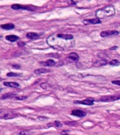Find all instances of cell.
Masks as SVG:
<instances>
[{"instance_id":"20","label":"cell","mask_w":120,"mask_h":135,"mask_svg":"<svg viewBox=\"0 0 120 135\" xmlns=\"http://www.w3.org/2000/svg\"><path fill=\"white\" fill-rule=\"evenodd\" d=\"M18 135H30V132H29L28 131H22V132H20Z\"/></svg>"},{"instance_id":"22","label":"cell","mask_w":120,"mask_h":135,"mask_svg":"<svg viewBox=\"0 0 120 135\" xmlns=\"http://www.w3.org/2000/svg\"><path fill=\"white\" fill-rule=\"evenodd\" d=\"M111 83H112V84H116V85L120 86V80H115V81H112Z\"/></svg>"},{"instance_id":"24","label":"cell","mask_w":120,"mask_h":135,"mask_svg":"<svg viewBox=\"0 0 120 135\" xmlns=\"http://www.w3.org/2000/svg\"><path fill=\"white\" fill-rule=\"evenodd\" d=\"M18 46H19V47H21V46H25V43H24V42H21V43H20V42H18Z\"/></svg>"},{"instance_id":"11","label":"cell","mask_w":120,"mask_h":135,"mask_svg":"<svg viewBox=\"0 0 120 135\" xmlns=\"http://www.w3.org/2000/svg\"><path fill=\"white\" fill-rule=\"evenodd\" d=\"M40 34L36 33V32H27L26 33V37L30 40H36V39L40 38Z\"/></svg>"},{"instance_id":"14","label":"cell","mask_w":120,"mask_h":135,"mask_svg":"<svg viewBox=\"0 0 120 135\" xmlns=\"http://www.w3.org/2000/svg\"><path fill=\"white\" fill-rule=\"evenodd\" d=\"M1 27L5 30H12L15 27V26L13 24H5V25H2Z\"/></svg>"},{"instance_id":"25","label":"cell","mask_w":120,"mask_h":135,"mask_svg":"<svg viewBox=\"0 0 120 135\" xmlns=\"http://www.w3.org/2000/svg\"><path fill=\"white\" fill-rule=\"evenodd\" d=\"M68 132V131H64V132H62V134H64V135H69L67 133Z\"/></svg>"},{"instance_id":"8","label":"cell","mask_w":120,"mask_h":135,"mask_svg":"<svg viewBox=\"0 0 120 135\" xmlns=\"http://www.w3.org/2000/svg\"><path fill=\"white\" fill-rule=\"evenodd\" d=\"M71 114H72V115H74V116L79 117V118H82V117H84L86 115L85 112L82 111V110H72Z\"/></svg>"},{"instance_id":"5","label":"cell","mask_w":120,"mask_h":135,"mask_svg":"<svg viewBox=\"0 0 120 135\" xmlns=\"http://www.w3.org/2000/svg\"><path fill=\"white\" fill-rule=\"evenodd\" d=\"M120 99V94L115 96H107V97H103L100 98V101L102 102H111V101H116V100Z\"/></svg>"},{"instance_id":"6","label":"cell","mask_w":120,"mask_h":135,"mask_svg":"<svg viewBox=\"0 0 120 135\" xmlns=\"http://www.w3.org/2000/svg\"><path fill=\"white\" fill-rule=\"evenodd\" d=\"M119 34L118 31H103L100 33L102 37H109V36H113V35H117Z\"/></svg>"},{"instance_id":"21","label":"cell","mask_w":120,"mask_h":135,"mask_svg":"<svg viewBox=\"0 0 120 135\" xmlns=\"http://www.w3.org/2000/svg\"><path fill=\"white\" fill-rule=\"evenodd\" d=\"M19 75V74H17V73H8L7 74V76H18Z\"/></svg>"},{"instance_id":"9","label":"cell","mask_w":120,"mask_h":135,"mask_svg":"<svg viewBox=\"0 0 120 135\" xmlns=\"http://www.w3.org/2000/svg\"><path fill=\"white\" fill-rule=\"evenodd\" d=\"M4 84H5V86H6V87H10V88H17V89H18V88L20 87V85L18 84V83H14V82H5Z\"/></svg>"},{"instance_id":"18","label":"cell","mask_w":120,"mask_h":135,"mask_svg":"<svg viewBox=\"0 0 120 135\" xmlns=\"http://www.w3.org/2000/svg\"><path fill=\"white\" fill-rule=\"evenodd\" d=\"M105 64H107V61L106 60H101V61H96V63L94 64V66H103V65H105Z\"/></svg>"},{"instance_id":"23","label":"cell","mask_w":120,"mask_h":135,"mask_svg":"<svg viewBox=\"0 0 120 135\" xmlns=\"http://www.w3.org/2000/svg\"><path fill=\"white\" fill-rule=\"evenodd\" d=\"M53 124H54V126H57V127H61V124L59 121H55L54 123H53Z\"/></svg>"},{"instance_id":"3","label":"cell","mask_w":120,"mask_h":135,"mask_svg":"<svg viewBox=\"0 0 120 135\" xmlns=\"http://www.w3.org/2000/svg\"><path fill=\"white\" fill-rule=\"evenodd\" d=\"M18 116L17 113H15L12 110H0V118L2 119H12Z\"/></svg>"},{"instance_id":"16","label":"cell","mask_w":120,"mask_h":135,"mask_svg":"<svg viewBox=\"0 0 120 135\" xmlns=\"http://www.w3.org/2000/svg\"><path fill=\"white\" fill-rule=\"evenodd\" d=\"M50 72V70H47V69H36L34 71L35 74L37 75H40V74H45V73H48Z\"/></svg>"},{"instance_id":"4","label":"cell","mask_w":120,"mask_h":135,"mask_svg":"<svg viewBox=\"0 0 120 135\" xmlns=\"http://www.w3.org/2000/svg\"><path fill=\"white\" fill-rule=\"evenodd\" d=\"M12 8L14 10H26V11H34V10H36V7H34L32 5H18V4L12 5Z\"/></svg>"},{"instance_id":"19","label":"cell","mask_w":120,"mask_h":135,"mask_svg":"<svg viewBox=\"0 0 120 135\" xmlns=\"http://www.w3.org/2000/svg\"><path fill=\"white\" fill-rule=\"evenodd\" d=\"M110 64H111V66H118V65L120 64V62L118 60H112L111 62H110Z\"/></svg>"},{"instance_id":"1","label":"cell","mask_w":120,"mask_h":135,"mask_svg":"<svg viewBox=\"0 0 120 135\" xmlns=\"http://www.w3.org/2000/svg\"><path fill=\"white\" fill-rule=\"evenodd\" d=\"M47 42L51 48L67 50L74 45V37L71 34H53L47 37Z\"/></svg>"},{"instance_id":"10","label":"cell","mask_w":120,"mask_h":135,"mask_svg":"<svg viewBox=\"0 0 120 135\" xmlns=\"http://www.w3.org/2000/svg\"><path fill=\"white\" fill-rule=\"evenodd\" d=\"M101 21L99 18H93V19H84L83 24L88 25V24H100Z\"/></svg>"},{"instance_id":"7","label":"cell","mask_w":120,"mask_h":135,"mask_svg":"<svg viewBox=\"0 0 120 135\" xmlns=\"http://www.w3.org/2000/svg\"><path fill=\"white\" fill-rule=\"evenodd\" d=\"M74 104H84V105H92L94 104V100L90 99V98H87V99L82 100V101H74Z\"/></svg>"},{"instance_id":"12","label":"cell","mask_w":120,"mask_h":135,"mask_svg":"<svg viewBox=\"0 0 120 135\" xmlns=\"http://www.w3.org/2000/svg\"><path fill=\"white\" fill-rule=\"evenodd\" d=\"M40 64L43 65V66L52 67V66H54L55 65V61L53 60H47L46 61H42V62H40Z\"/></svg>"},{"instance_id":"13","label":"cell","mask_w":120,"mask_h":135,"mask_svg":"<svg viewBox=\"0 0 120 135\" xmlns=\"http://www.w3.org/2000/svg\"><path fill=\"white\" fill-rule=\"evenodd\" d=\"M69 58L73 61H77L78 60H79V55L76 54V53L73 52V53H70V54H69Z\"/></svg>"},{"instance_id":"2","label":"cell","mask_w":120,"mask_h":135,"mask_svg":"<svg viewBox=\"0 0 120 135\" xmlns=\"http://www.w3.org/2000/svg\"><path fill=\"white\" fill-rule=\"evenodd\" d=\"M114 14H115V9H114V7L111 5L103 7L102 9L96 11V16L97 17V18H103L106 17H111V16H113Z\"/></svg>"},{"instance_id":"15","label":"cell","mask_w":120,"mask_h":135,"mask_svg":"<svg viewBox=\"0 0 120 135\" xmlns=\"http://www.w3.org/2000/svg\"><path fill=\"white\" fill-rule=\"evenodd\" d=\"M18 39H19V38H18V36H16V35H8V36H6V40H9V41H11V42L16 41V40H18Z\"/></svg>"},{"instance_id":"17","label":"cell","mask_w":120,"mask_h":135,"mask_svg":"<svg viewBox=\"0 0 120 135\" xmlns=\"http://www.w3.org/2000/svg\"><path fill=\"white\" fill-rule=\"evenodd\" d=\"M16 95L13 93H8V94H5L1 97V99H6V98H12V97H15Z\"/></svg>"}]
</instances>
